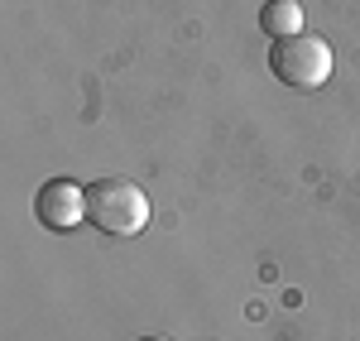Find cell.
<instances>
[{"instance_id": "obj_1", "label": "cell", "mask_w": 360, "mask_h": 341, "mask_svg": "<svg viewBox=\"0 0 360 341\" xmlns=\"http://www.w3.org/2000/svg\"><path fill=\"white\" fill-rule=\"evenodd\" d=\"M86 226H96L101 236H139L149 226V198L144 188L130 183V178H91L86 183Z\"/></svg>"}, {"instance_id": "obj_5", "label": "cell", "mask_w": 360, "mask_h": 341, "mask_svg": "<svg viewBox=\"0 0 360 341\" xmlns=\"http://www.w3.org/2000/svg\"><path fill=\"white\" fill-rule=\"evenodd\" d=\"M135 341H168V337H135Z\"/></svg>"}, {"instance_id": "obj_2", "label": "cell", "mask_w": 360, "mask_h": 341, "mask_svg": "<svg viewBox=\"0 0 360 341\" xmlns=\"http://www.w3.org/2000/svg\"><path fill=\"white\" fill-rule=\"evenodd\" d=\"M269 72L293 91H317L332 77V44L317 34H293V39H274L269 44Z\"/></svg>"}, {"instance_id": "obj_3", "label": "cell", "mask_w": 360, "mask_h": 341, "mask_svg": "<svg viewBox=\"0 0 360 341\" xmlns=\"http://www.w3.org/2000/svg\"><path fill=\"white\" fill-rule=\"evenodd\" d=\"M34 217L49 231H72L86 221V188L72 178H49L34 193Z\"/></svg>"}, {"instance_id": "obj_4", "label": "cell", "mask_w": 360, "mask_h": 341, "mask_svg": "<svg viewBox=\"0 0 360 341\" xmlns=\"http://www.w3.org/2000/svg\"><path fill=\"white\" fill-rule=\"evenodd\" d=\"M259 29L269 34V44L303 34V5H298V0H264V5H259Z\"/></svg>"}]
</instances>
